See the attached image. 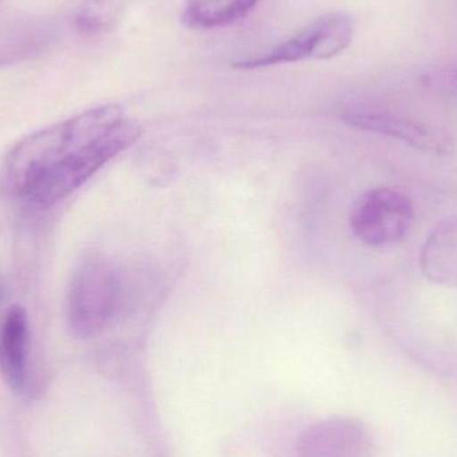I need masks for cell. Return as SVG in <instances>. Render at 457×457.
Masks as SVG:
<instances>
[{
	"label": "cell",
	"mask_w": 457,
	"mask_h": 457,
	"mask_svg": "<svg viewBox=\"0 0 457 457\" xmlns=\"http://www.w3.org/2000/svg\"><path fill=\"white\" fill-rule=\"evenodd\" d=\"M123 120L122 107L104 104L29 134L3 163V187L15 197L26 198L43 177L112 133Z\"/></svg>",
	"instance_id": "obj_1"
},
{
	"label": "cell",
	"mask_w": 457,
	"mask_h": 457,
	"mask_svg": "<svg viewBox=\"0 0 457 457\" xmlns=\"http://www.w3.org/2000/svg\"><path fill=\"white\" fill-rule=\"evenodd\" d=\"M125 285L120 269L102 254L80 261L67 295V321L75 337L87 340L104 333L122 311Z\"/></svg>",
	"instance_id": "obj_2"
},
{
	"label": "cell",
	"mask_w": 457,
	"mask_h": 457,
	"mask_svg": "<svg viewBox=\"0 0 457 457\" xmlns=\"http://www.w3.org/2000/svg\"><path fill=\"white\" fill-rule=\"evenodd\" d=\"M142 128L130 120H123L112 133L62 163L43 177L26 195L32 205L51 208L96 176L106 163L125 152L141 137Z\"/></svg>",
	"instance_id": "obj_3"
},
{
	"label": "cell",
	"mask_w": 457,
	"mask_h": 457,
	"mask_svg": "<svg viewBox=\"0 0 457 457\" xmlns=\"http://www.w3.org/2000/svg\"><path fill=\"white\" fill-rule=\"evenodd\" d=\"M353 37L354 21L348 13L328 12L270 50L239 59L233 66L257 70L295 62L325 61L345 51Z\"/></svg>",
	"instance_id": "obj_4"
},
{
	"label": "cell",
	"mask_w": 457,
	"mask_h": 457,
	"mask_svg": "<svg viewBox=\"0 0 457 457\" xmlns=\"http://www.w3.org/2000/svg\"><path fill=\"white\" fill-rule=\"evenodd\" d=\"M413 221L415 209L410 198L388 187L365 192L349 217L354 236L372 247H391L404 241Z\"/></svg>",
	"instance_id": "obj_5"
},
{
	"label": "cell",
	"mask_w": 457,
	"mask_h": 457,
	"mask_svg": "<svg viewBox=\"0 0 457 457\" xmlns=\"http://www.w3.org/2000/svg\"><path fill=\"white\" fill-rule=\"evenodd\" d=\"M376 443L364 421L353 418L324 419L303 429L295 457H375Z\"/></svg>",
	"instance_id": "obj_6"
},
{
	"label": "cell",
	"mask_w": 457,
	"mask_h": 457,
	"mask_svg": "<svg viewBox=\"0 0 457 457\" xmlns=\"http://www.w3.org/2000/svg\"><path fill=\"white\" fill-rule=\"evenodd\" d=\"M349 125L404 142L421 152L435 155L450 154L453 141L445 130L428 123L386 112H349L344 114Z\"/></svg>",
	"instance_id": "obj_7"
},
{
	"label": "cell",
	"mask_w": 457,
	"mask_h": 457,
	"mask_svg": "<svg viewBox=\"0 0 457 457\" xmlns=\"http://www.w3.org/2000/svg\"><path fill=\"white\" fill-rule=\"evenodd\" d=\"M29 328L26 309L13 305L8 309L0 327V373L16 394L27 386Z\"/></svg>",
	"instance_id": "obj_8"
},
{
	"label": "cell",
	"mask_w": 457,
	"mask_h": 457,
	"mask_svg": "<svg viewBox=\"0 0 457 457\" xmlns=\"http://www.w3.org/2000/svg\"><path fill=\"white\" fill-rule=\"evenodd\" d=\"M420 262L421 270L429 281L457 287V216L443 220L428 234Z\"/></svg>",
	"instance_id": "obj_9"
},
{
	"label": "cell",
	"mask_w": 457,
	"mask_h": 457,
	"mask_svg": "<svg viewBox=\"0 0 457 457\" xmlns=\"http://www.w3.org/2000/svg\"><path fill=\"white\" fill-rule=\"evenodd\" d=\"M262 0H187L184 19L195 29H220L249 15Z\"/></svg>",
	"instance_id": "obj_10"
},
{
	"label": "cell",
	"mask_w": 457,
	"mask_h": 457,
	"mask_svg": "<svg viewBox=\"0 0 457 457\" xmlns=\"http://www.w3.org/2000/svg\"><path fill=\"white\" fill-rule=\"evenodd\" d=\"M126 0H82L75 26L85 35H98L110 31L120 21Z\"/></svg>",
	"instance_id": "obj_11"
},
{
	"label": "cell",
	"mask_w": 457,
	"mask_h": 457,
	"mask_svg": "<svg viewBox=\"0 0 457 457\" xmlns=\"http://www.w3.org/2000/svg\"><path fill=\"white\" fill-rule=\"evenodd\" d=\"M3 300V289L2 287H0V301Z\"/></svg>",
	"instance_id": "obj_12"
},
{
	"label": "cell",
	"mask_w": 457,
	"mask_h": 457,
	"mask_svg": "<svg viewBox=\"0 0 457 457\" xmlns=\"http://www.w3.org/2000/svg\"><path fill=\"white\" fill-rule=\"evenodd\" d=\"M455 77H456V80H457V70H456V74H455Z\"/></svg>",
	"instance_id": "obj_13"
}]
</instances>
